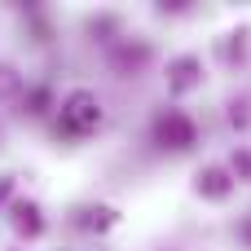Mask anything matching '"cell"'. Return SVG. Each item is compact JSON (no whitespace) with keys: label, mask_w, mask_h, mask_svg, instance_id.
Segmentation results:
<instances>
[{"label":"cell","mask_w":251,"mask_h":251,"mask_svg":"<svg viewBox=\"0 0 251 251\" xmlns=\"http://www.w3.org/2000/svg\"><path fill=\"white\" fill-rule=\"evenodd\" d=\"M18 88H22V79H18L9 66H0V101H4V97H13Z\"/></svg>","instance_id":"5"},{"label":"cell","mask_w":251,"mask_h":251,"mask_svg":"<svg viewBox=\"0 0 251 251\" xmlns=\"http://www.w3.org/2000/svg\"><path fill=\"white\" fill-rule=\"evenodd\" d=\"M154 141L168 146V150H190V146H194V119L181 115V110L159 115V124H154Z\"/></svg>","instance_id":"2"},{"label":"cell","mask_w":251,"mask_h":251,"mask_svg":"<svg viewBox=\"0 0 251 251\" xmlns=\"http://www.w3.org/2000/svg\"><path fill=\"white\" fill-rule=\"evenodd\" d=\"M101 128V101L93 97V93H71L66 101H62V132L66 137H88V132H97Z\"/></svg>","instance_id":"1"},{"label":"cell","mask_w":251,"mask_h":251,"mask_svg":"<svg viewBox=\"0 0 251 251\" xmlns=\"http://www.w3.org/2000/svg\"><path fill=\"white\" fill-rule=\"evenodd\" d=\"M247 238H251V225H247Z\"/></svg>","instance_id":"7"},{"label":"cell","mask_w":251,"mask_h":251,"mask_svg":"<svg viewBox=\"0 0 251 251\" xmlns=\"http://www.w3.org/2000/svg\"><path fill=\"white\" fill-rule=\"evenodd\" d=\"M199 194H207V199H225V194H229V172H225V168H207V172H199Z\"/></svg>","instance_id":"3"},{"label":"cell","mask_w":251,"mask_h":251,"mask_svg":"<svg viewBox=\"0 0 251 251\" xmlns=\"http://www.w3.org/2000/svg\"><path fill=\"white\" fill-rule=\"evenodd\" d=\"M13 225H18V234H40V207L35 203H13Z\"/></svg>","instance_id":"4"},{"label":"cell","mask_w":251,"mask_h":251,"mask_svg":"<svg viewBox=\"0 0 251 251\" xmlns=\"http://www.w3.org/2000/svg\"><path fill=\"white\" fill-rule=\"evenodd\" d=\"M190 71H194V62H176V88H190Z\"/></svg>","instance_id":"6"}]
</instances>
